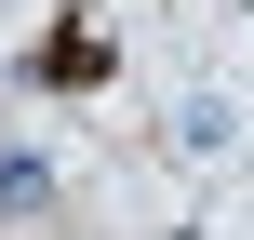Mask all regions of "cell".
<instances>
[{
    "label": "cell",
    "instance_id": "cell-1",
    "mask_svg": "<svg viewBox=\"0 0 254 240\" xmlns=\"http://www.w3.org/2000/svg\"><path fill=\"white\" fill-rule=\"evenodd\" d=\"M161 134H174V160H188V174H228V160H241V94H228V80H174Z\"/></svg>",
    "mask_w": 254,
    "mask_h": 240
},
{
    "label": "cell",
    "instance_id": "cell-2",
    "mask_svg": "<svg viewBox=\"0 0 254 240\" xmlns=\"http://www.w3.org/2000/svg\"><path fill=\"white\" fill-rule=\"evenodd\" d=\"M40 214H67V160L40 134H0V227H40Z\"/></svg>",
    "mask_w": 254,
    "mask_h": 240
}]
</instances>
